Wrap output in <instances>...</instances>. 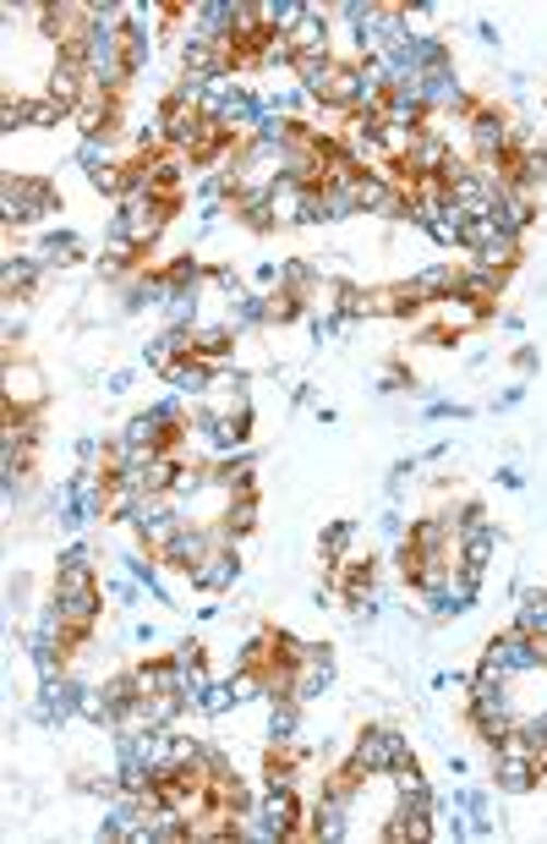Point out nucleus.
Segmentation results:
<instances>
[{
	"instance_id": "nucleus-24",
	"label": "nucleus",
	"mask_w": 547,
	"mask_h": 844,
	"mask_svg": "<svg viewBox=\"0 0 547 844\" xmlns=\"http://www.w3.org/2000/svg\"><path fill=\"white\" fill-rule=\"evenodd\" d=\"M219 527H225L230 538L252 532V527H258V494H225V516H219Z\"/></svg>"
},
{
	"instance_id": "nucleus-17",
	"label": "nucleus",
	"mask_w": 547,
	"mask_h": 844,
	"mask_svg": "<svg viewBox=\"0 0 547 844\" xmlns=\"http://www.w3.org/2000/svg\"><path fill=\"white\" fill-rule=\"evenodd\" d=\"M78 253H83V242H78L72 231H50V236H39V242L28 247V258H34L39 269H67V263H78Z\"/></svg>"
},
{
	"instance_id": "nucleus-8",
	"label": "nucleus",
	"mask_w": 547,
	"mask_h": 844,
	"mask_svg": "<svg viewBox=\"0 0 547 844\" xmlns=\"http://www.w3.org/2000/svg\"><path fill=\"white\" fill-rule=\"evenodd\" d=\"M258 822H269L280 839H301V800H296V789L290 784H263V795H258V811H252Z\"/></svg>"
},
{
	"instance_id": "nucleus-21",
	"label": "nucleus",
	"mask_w": 547,
	"mask_h": 844,
	"mask_svg": "<svg viewBox=\"0 0 547 844\" xmlns=\"http://www.w3.org/2000/svg\"><path fill=\"white\" fill-rule=\"evenodd\" d=\"M39 691H45V702H50L56 724H67V718H78V713H83V680L56 675V680H39Z\"/></svg>"
},
{
	"instance_id": "nucleus-20",
	"label": "nucleus",
	"mask_w": 547,
	"mask_h": 844,
	"mask_svg": "<svg viewBox=\"0 0 547 844\" xmlns=\"http://www.w3.org/2000/svg\"><path fill=\"white\" fill-rule=\"evenodd\" d=\"M411 291H416L421 302H438V296H454V291H460V263H427V269H416Z\"/></svg>"
},
{
	"instance_id": "nucleus-14",
	"label": "nucleus",
	"mask_w": 547,
	"mask_h": 844,
	"mask_svg": "<svg viewBox=\"0 0 547 844\" xmlns=\"http://www.w3.org/2000/svg\"><path fill=\"white\" fill-rule=\"evenodd\" d=\"M503 274H509V269H492V263H481V258H465V263H460V291H454V296H471V302L487 307V302L503 291Z\"/></svg>"
},
{
	"instance_id": "nucleus-11",
	"label": "nucleus",
	"mask_w": 547,
	"mask_h": 844,
	"mask_svg": "<svg viewBox=\"0 0 547 844\" xmlns=\"http://www.w3.org/2000/svg\"><path fill=\"white\" fill-rule=\"evenodd\" d=\"M192 351H198V329H181V324H165L159 335L143 340V362H148L154 373H165L170 362H181V356H192Z\"/></svg>"
},
{
	"instance_id": "nucleus-7",
	"label": "nucleus",
	"mask_w": 547,
	"mask_h": 844,
	"mask_svg": "<svg viewBox=\"0 0 547 844\" xmlns=\"http://www.w3.org/2000/svg\"><path fill=\"white\" fill-rule=\"evenodd\" d=\"M367 773H394L405 757H411V740L400 735V729H361V740H356V751H350Z\"/></svg>"
},
{
	"instance_id": "nucleus-9",
	"label": "nucleus",
	"mask_w": 547,
	"mask_h": 844,
	"mask_svg": "<svg viewBox=\"0 0 547 844\" xmlns=\"http://www.w3.org/2000/svg\"><path fill=\"white\" fill-rule=\"evenodd\" d=\"M350 811H356V795L323 784V800L312 806V822L301 828V839H345L350 833Z\"/></svg>"
},
{
	"instance_id": "nucleus-10",
	"label": "nucleus",
	"mask_w": 547,
	"mask_h": 844,
	"mask_svg": "<svg viewBox=\"0 0 547 844\" xmlns=\"http://www.w3.org/2000/svg\"><path fill=\"white\" fill-rule=\"evenodd\" d=\"M187 582H192L198 593H230V587L241 582V549H236V543L214 549L198 571H187Z\"/></svg>"
},
{
	"instance_id": "nucleus-19",
	"label": "nucleus",
	"mask_w": 547,
	"mask_h": 844,
	"mask_svg": "<svg viewBox=\"0 0 547 844\" xmlns=\"http://www.w3.org/2000/svg\"><path fill=\"white\" fill-rule=\"evenodd\" d=\"M536 778H542V767L531 757H492V784L503 795H525V789H536Z\"/></svg>"
},
{
	"instance_id": "nucleus-40",
	"label": "nucleus",
	"mask_w": 547,
	"mask_h": 844,
	"mask_svg": "<svg viewBox=\"0 0 547 844\" xmlns=\"http://www.w3.org/2000/svg\"><path fill=\"white\" fill-rule=\"evenodd\" d=\"M23 329H28V313H23L17 302H7V345H17V340H23Z\"/></svg>"
},
{
	"instance_id": "nucleus-35",
	"label": "nucleus",
	"mask_w": 547,
	"mask_h": 844,
	"mask_svg": "<svg viewBox=\"0 0 547 844\" xmlns=\"http://www.w3.org/2000/svg\"><path fill=\"white\" fill-rule=\"evenodd\" d=\"M67 116H72V110H67L61 99H50V94H45V99H28V121H34V127H61Z\"/></svg>"
},
{
	"instance_id": "nucleus-5",
	"label": "nucleus",
	"mask_w": 547,
	"mask_h": 844,
	"mask_svg": "<svg viewBox=\"0 0 547 844\" xmlns=\"http://www.w3.org/2000/svg\"><path fill=\"white\" fill-rule=\"evenodd\" d=\"M225 543H236L225 527H198V521H187V527H181V532L159 549V560H165V565H176V571H198V565H203L214 549H225Z\"/></svg>"
},
{
	"instance_id": "nucleus-16",
	"label": "nucleus",
	"mask_w": 547,
	"mask_h": 844,
	"mask_svg": "<svg viewBox=\"0 0 547 844\" xmlns=\"http://www.w3.org/2000/svg\"><path fill=\"white\" fill-rule=\"evenodd\" d=\"M269 214H274V225H301L307 187H296L290 176H269Z\"/></svg>"
},
{
	"instance_id": "nucleus-38",
	"label": "nucleus",
	"mask_w": 547,
	"mask_h": 844,
	"mask_svg": "<svg viewBox=\"0 0 547 844\" xmlns=\"http://www.w3.org/2000/svg\"><path fill=\"white\" fill-rule=\"evenodd\" d=\"M138 587H143V582L127 571V576H110V582H105V598H110V603H138Z\"/></svg>"
},
{
	"instance_id": "nucleus-4",
	"label": "nucleus",
	"mask_w": 547,
	"mask_h": 844,
	"mask_svg": "<svg viewBox=\"0 0 547 844\" xmlns=\"http://www.w3.org/2000/svg\"><path fill=\"white\" fill-rule=\"evenodd\" d=\"M465 247L481 258V263H492V269H509L514 258H520V236L498 220V214H481V220H465Z\"/></svg>"
},
{
	"instance_id": "nucleus-32",
	"label": "nucleus",
	"mask_w": 547,
	"mask_h": 844,
	"mask_svg": "<svg viewBox=\"0 0 547 844\" xmlns=\"http://www.w3.org/2000/svg\"><path fill=\"white\" fill-rule=\"evenodd\" d=\"M78 165H83L88 176L110 171V165H116V154H110V138H83V149H78Z\"/></svg>"
},
{
	"instance_id": "nucleus-29",
	"label": "nucleus",
	"mask_w": 547,
	"mask_h": 844,
	"mask_svg": "<svg viewBox=\"0 0 547 844\" xmlns=\"http://www.w3.org/2000/svg\"><path fill=\"white\" fill-rule=\"evenodd\" d=\"M148 50H154V34L143 28V17H132V23H127V72H132V78L148 72Z\"/></svg>"
},
{
	"instance_id": "nucleus-25",
	"label": "nucleus",
	"mask_w": 547,
	"mask_h": 844,
	"mask_svg": "<svg viewBox=\"0 0 547 844\" xmlns=\"http://www.w3.org/2000/svg\"><path fill=\"white\" fill-rule=\"evenodd\" d=\"M492 549H498V532H492V527H481V532L460 538V571L481 576V571H487V560H492Z\"/></svg>"
},
{
	"instance_id": "nucleus-26",
	"label": "nucleus",
	"mask_w": 547,
	"mask_h": 844,
	"mask_svg": "<svg viewBox=\"0 0 547 844\" xmlns=\"http://www.w3.org/2000/svg\"><path fill=\"white\" fill-rule=\"evenodd\" d=\"M138 685H143V696L181 691V669H176V658H148V664L138 669Z\"/></svg>"
},
{
	"instance_id": "nucleus-3",
	"label": "nucleus",
	"mask_w": 547,
	"mask_h": 844,
	"mask_svg": "<svg viewBox=\"0 0 547 844\" xmlns=\"http://www.w3.org/2000/svg\"><path fill=\"white\" fill-rule=\"evenodd\" d=\"M127 527H132L143 543L165 549V543L187 527V516H181V505H176L170 494H148V500H138V505L127 511Z\"/></svg>"
},
{
	"instance_id": "nucleus-37",
	"label": "nucleus",
	"mask_w": 547,
	"mask_h": 844,
	"mask_svg": "<svg viewBox=\"0 0 547 844\" xmlns=\"http://www.w3.org/2000/svg\"><path fill=\"white\" fill-rule=\"evenodd\" d=\"M230 707H236V685H230V680H214L209 696H203V713L219 718V713H230Z\"/></svg>"
},
{
	"instance_id": "nucleus-30",
	"label": "nucleus",
	"mask_w": 547,
	"mask_h": 844,
	"mask_svg": "<svg viewBox=\"0 0 547 844\" xmlns=\"http://www.w3.org/2000/svg\"><path fill=\"white\" fill-rule=\"evenodd\" d=\"M350 538H356V527H350V521H329V527H323V538H318L323 560H329V565L350 560V554H345V549H350Z\"/></svg>"
},
{
	"instance_id": "nucleus-36",
	"label": "nucleus",
	"mask_w": 547,
	"mask_h": 844,
	"mask_svg": "<svg viewBox=\"0 0 547 844\" xmlns=\"http://www.w3.org/2000/svg\"><path fill=\"white\" fill-rule=\"evenodd\" d=\"M165 318L181 324V329H192V318H198V291H176V296L165 302Z\"/></svg>"
},
{
	"instance_id": "nucleus-31",
	"label": "nucleus",
	"mask_w": 547,
	"mask_h": 844,
	"mask_svg": "<svg viewBox=\"0 0 547 844\" xmlns=\"http://www.w3.org/2000/svg\"><path fill=\"white\" fill-rule=\"evenodd\" d=\"M236 324H241V329L269 324V291H241V296H236Z\"/></svg>"
},
{
	"instance_id": "nucleus-27",
	"label": "nucleus",
	"mask_w": 547,
	"mask_h": 844,
	"mask_svg": "<svg viewBox=\"0 0 547 844\" xmlns=\"http://www.w3.org/2000/svg\"><path fill=\"white\" fill-rule=\"evenodd\" d=\"M514 631L547 642V593H525V598H520V609H514Z\"/></svg>"
},
{
	"instance_id": "nucleus-2",
	"label": "nucleus",
	"mask_w": 547,
	"mask_h": 844,
	"mask_svg": "<svg viewBox=\"0 0 547 844\" xmlns=\"http://www.w3.org/2000/svg\"><path fill=\"white\" fill-rule=\"evenodd\" d=\"M0 198H7V209H0V214H7V225L17 231H28V225H39V220H50L56 209H61V198H56V187L50 181H34V176H7V192H0Z\"/></svg>"
},
{
	"instance_id": "nucleus-33",
	"label": "nucleus",
	"mask_w": 547,
	"mask_h": 844,
	"mask_svg": "<svg viewBox=\"0 0 547 844\" xmlns=\"http://www.w3.org/2000/svg\"><path fill=\"white\" fill-rule=\"evenodd\" d=\"M301 313H307V302L296 291H269V324H290Z\"/></svg>"
},
{
	"instance_id": "nucleus-42",
	"label": "nucleus",
	"mask_w": 547,
	"mask_h": 844,
	"mask_svg": "<svg viewBox=\"0 0 547 844\" xmlns=\"http://www.w3.org/2000/svg\"><path fill=\"white\" fill-rule=\"evenodd\" d=\"M127 384H132V373H110V378H105V389H110V395H121Z\"/></svg>"
},
{
	"instance_id": "nucleus-23",
	"label": "nucleus",
	"mask_w": 547,
	"mask_h": 844,
	"mask_svg": "<svg viewBox=\"0 0 547 844\" xmlns=\"http://www.w3.org/2000/svg\"><path fill=\"white\" fill-rule=\"evenodd\" d=\"M492 214H498L514 236H525V225L536 220V203H531V192H525V187H503V198H498V209H492Z\"/></svg>"
},
{
	"instance_id": "nucleus-22",
	"label": "nucleus",
	"mask_w": 547,
	"mask_h": 844,
	"mask_svg": "<svg viewBox=\"0 0 547 844\" xmlns=\"http://www.w3.org/2000/svg\"><path fill=\"white\" fill-rule=\"evenodd\" d=\"M269 746L280 751V746H296V729H301V702L290 696V702H269Z\"/></svg>"
},
{
	"instance_id": "nucleus-28",
	"label": "nucleus",
	"mask_w": 547,
	"mask_h": 844,
	"mask_svg": "<svg viewBox=\"0 0 547 844\" xmlns=\"http://www.w3.org/2000/svg\"><path fill=\"white\" fill-rule=\"evenodd\" d=\"M34 280H39V263H34V258H7V263H0V285H7V302H17Z\"/></svg>"
},
{
	"instance_id": "nucleus-34",
	"label": "nucleus",
	"mask_w": 547,
	"mask_h": 844,
	"mask_svg": "<svg viewBox=\"0 0 547 844\" xmlns=\"http://www.w3.org/2000/svg\"><path fill=\"white\" fill-rule=\"evenodd\" d=\"M230 335H236V329H225V324L198 329V356H203V362H219V356L230 351Z\"/></svg>"
},
{
	"instance_id": "nucleus-39",
	"label": "nucleus",
	"mask_w": 547,
	"mask_h": 844,
	"mask_svg": "<svg viewBox=\"0 0 547 844\" xmlns=\"http://www.w3.org/2000/svg\"><path fill=\"white\" fill-rule=\"evenodd\" d=\"M78 565H94V549H88V543H83V538H78V543H67V549H61V571H78Z\"/></svg>"
},
{
	"instance_id": "nucleus-1",
	"label": "nucleus",
	"mask_w": 547,
	"mask_h": 844,
	"mask_svg": "<svg viewBox=\"0 0 547 844\" xmlns=\"http://www.w3.org/2000/svg\"><path fill=\"white\" fill-rule=\"evenodd\" d=\"M72 631H88L94 636V620H99V582H94V565H78V571H61L56 576V598H50Z\"/></svg>"
},
{
	"instance_id": "nucleus-13",
	"label": "nucleus",
	"mask_w": 547,
	"mask_h": 844,
	"mask_svg": "<svg viewBox=\"0 0 547 844\" xmlns=\"http://www.w3.org/2000/svg\"><path fill=\"white\" fill-rule=\"evenodd\" d=\"M159 378H165V384H170L176 395H198V400H203V395L214 389V378H219V373H214V362H203V356L192 351V356L170 362V367H165Z\"/></svg>"
},
{
	"instance_id": "nucleus-18",
	"label": "nucleus",
	"mask_w": 547,
	"mask_h": 844,
	"mask_svg": "<svg viewBox=\"0 0 547 844\" xmlns=\"http://www.w3.org/2000/svg\"><path fill=\"white\" fill-rule=\"evenodd\" d=\"M476 587H481V576H471V571H460V565H454L449 587H443V593H432L427 603H432V614H465V609L476 603Z\"/></svg>"
},
{
	"instance_id": "nucleus-41",
	"label": "nucleus",
	"mask_w": 547,
	"mask_h": 844,
	"mask_svg": "<svg viewBox=\"0 0 547 844\" xmlns=\"http://www.w3.org/2000/svg\"><path fill=\"white\" fill-rule=\"evenodd\" d=\"M411 384V373L405 367H389V378H383V389H405Z\"/></svg>"
},
{
	"instance_id": "nucleus-15",
	"label": "nucleus",
	"mask_w": 547,
	"mask_h": 844,
	"mask_svg": "<svg viewBox=\"0 0 547 844\" xmlns=\"http://www.w3.org/2000/svg\"><path fill=\"white\" fill-rule=\"evenodd\" d=\"M285 39H290V56H334L329 50V17H323V7H307V17Z\"/></svg>"
},
{
	"instance_id": "nucleus-12",
	"label": "nucleus",
	"mask_w": 547,
	"mask_h": 844,
	"mask_svg": "<svg viewBox=\"0 0 547 844\" xmlns=\"http://www.w3.org/2000/svg\"><path fill=\"white\" fill-rule=\"evenodd\" d=\"M421 105H427V116H471L476 99L460 89L454 72H443V78H421Z\"/></svg>"
},
{
	"instance_id": "nucleus-6",
	"label": "nucleus",
	"mask_w": 547,
	"mask_h": 844,
	"mask_svg": "<svg viewBox=\"0 0 547 844\" xmlns=\"http://www.w3.org/2000/svg\"><path fill=\"white\" fill-rule=\"evenodd\" d=\"M481 658H487L492 669H503V675H536V669L547 664V642H542V636H525V631H503V636L487 642Z\"/></svg>"
}]
</instances>
